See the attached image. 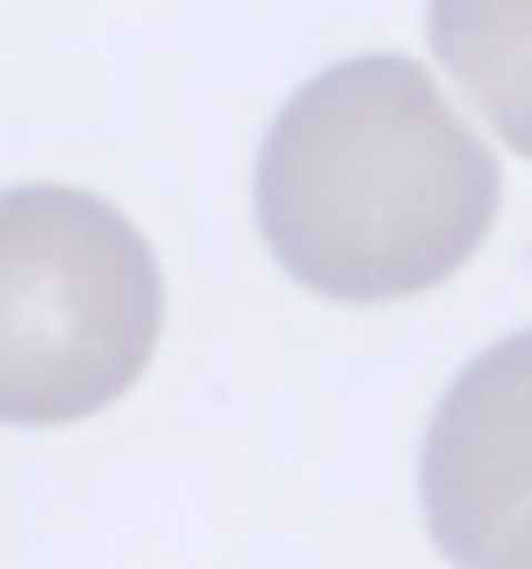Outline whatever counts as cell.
Here are the masks:
<instances>
[{
    "label": "cell",
    "instance_id": "cell-5",
    "mask_svg": "<svg viewBox=\"0 0 532 569\" xmlns=\"http://www.w3.org/2000/svg\"><path fill=\"white\" fill-rule=\"evenodd\" d=\"M496 569H532V522L512 538V549L501 553V565H496Z\"/></svg>",
    "mask_w": 532,
    "mask_h": 569
},
{
    "label": "cell",
    "instance_id": "cell-4",
    "mask_svg": "<svg viewBox=\"0 0 532 569\" xmlns=\"http://www.w3.org/2000/svg\"><path fill=\"white\" fill-rule=\"evenodd\" d=\"M429 42L496 137L532 157V0H429Z\"/></svg>",
    "mask_w": 532,
    "mask_h": 569
},
{
    "label": "cell",
    "instance_id": "cell-3",
    "mask_svg": "<svg viewBox=\"0 0 532 569\" xmlns=\"http://www.w3.org/2000/svg\"><path fill=\"white\" fill-rule=\"evenodd\" d=\"M423 518L454 569H496L532 522V329L464 366L423 439Z\"/></svg>",
    "mask_w": 532,
    "mask_h": 569
},
{
    "label": "cell",
    "instance_id": "cell-2",
    "mask_svg": "<svg viewBox=\"0 0 532 569\" xmlns=\"http://www.w3.org/2000/svg\"><path fill=\"white\" fill-rule=\"evenodd\" d=\"M162 267L84 189L0 193V423L52 429L110 408L152 366Z\"/></svg>",
    "mask_w": 532,
    "mask_h": 569
},
{
    "label": "cell",
    "instance_id": "cell-1",
    "mask_svg": "<svg viewBox=\"0 0 532 569\" xmlns=\"http://www.w3.org/2000/svg\"><path fill=\"white\" fill-rule=\"evenodd\" d=\"M501 168L418 58L313 73L257 157V224L292 282L334 303L429 293L481 251Z\"/></svg>",
    "mask_w": 532,
    "mask_h": 569
}]
</instances>
